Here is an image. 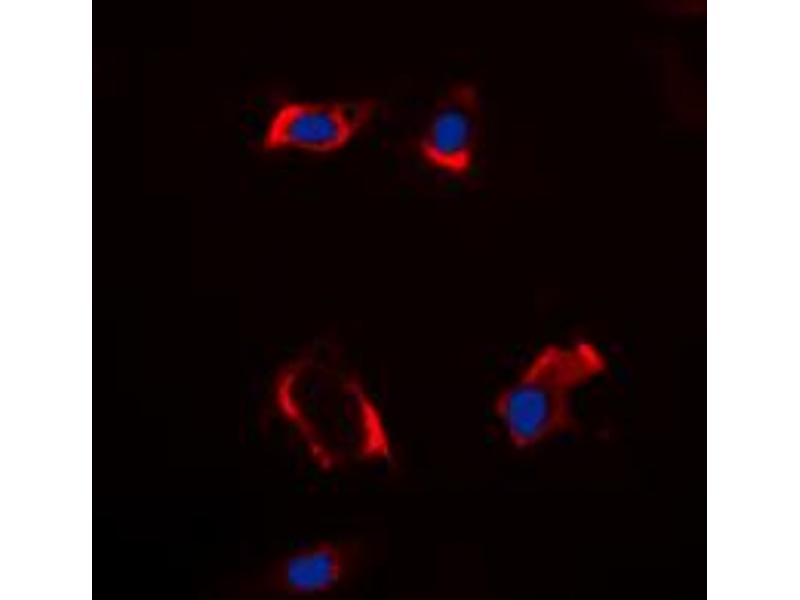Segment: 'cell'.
Returning a JSON list of instances; mask_svg holds the SVG:
<instances>
[{"instance_id": "cell-1", "label": "cell", "mask_w": 800, "mask_h": 600, "mask_svg": "<svg viewBox=\"0 0 800 600\" xmlns=\"http://www.w3.org/2000/svg\"><path fill=\"white\" fill-rule=\"evenodd\" d=\"M275 405L322 469L387 461L392 442L381 411L360 379L335 355L309 351L274 384Z\"/></svg>"}, {"instance_id": "cell-2", "label": "cell", "mask_w": 800, "mask_h": 600, "mask_svg": "<svg viewBox=\"0 0 800 600\" xmlns=\"http://www.w3.org/2000/svg\"><path fill=\"white\" fill-rule=\"evenodd\" d=\"M599 369L586 345L547 343L495 396L493 415L518 450L543 444L572 422L571 398Z\"/></svg>"}, {"instance_id": "cell-3", "label": "cell", "mask_w": 800, "mask_h": 600, "mask_svg": "<svg viewBox=\"0 0 800 600\" xmlns=\"http://www.w3.org/2000/svg\"><path fill=\"white\" fill-rule=\"evenodd\" d=\"M374 110L371 99L286 102L269 121L262 146L267 151L332 152L345 146L371 119Z\"/></svg>"}, {"instance_id": "cell-4", "label": "cell", "mask_w": 800, "mask_h": 600, "mask_svg": "<svg viewBox=\"0 0 800 600\" xmlns=\"http://www.w3.org/2000/svg\"><path fill=\"white\" fill-rule=\"evenodd\" d=\"M480 124V99L469 82L451 85L438 98L419 139L418 149L432 168L466 175L473 164Z\"/></svg>"}, {"instance_id": "cell-5", "label": "cell", "mask_w": 800, "mask_h": 600, "mask_svg": "<svg viewBox=\"0 0 800 600\" xmlns=\"http://www.w3.org/2000/svg\"><path fill=\"white\" fill-rule=\"evenodd\" d=\"M352 561L353 550L347 544L315 542L279 559L266 575V587L289 595L323 593L345 578Z\"/></svg>"}]
</instances>
